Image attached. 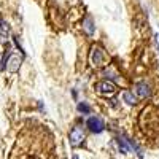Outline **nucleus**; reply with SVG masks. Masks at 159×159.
<instances>
[{"instance_id":"f257e3e1","label":"nucleus","mask_w":159,"mask_h":159,"mask_svg":"<svg viewBox=\"0 0 159 159\" xmlns=\"http://www.w3.org/2000/svg\"><path fill=\"white\" fill-rule=\"evenodd\" d=\"M83 142H84V130L80 126H75L70 130V145L72 147H80Z\"/></svg>"},{"instance_id":"f03ea898","label":"nucleus","mask_w":159,"mask_h":159,"mask_svg":"<svg viewBox=\"0 0 159 159\" xmlns=\"http://www.w3.org/2000/svg\"><path fill=\"white\" fill-rule=\"evenodd\" d=\"M96 89L102 96H111L116 92V84L111 83V81H100V83L96 84Z\"/></svg>"},{"instance_id":"7ed1b4c3","label":"nucleus","mask_w":159,"mask_h":159,"mask_svg":"<svg viewBox=\"0 0 159 159\" xmlns=\"http://www.w3.org/2000/svg\"><path fill=\"white\" fill-rule=\"evenodd\" d=\"M86 126H88V129H89L91 132H94V134H100V132H103V129H105V124H103V121H102L99 116L89 118L88 123H86Z\"/></svg>"},{"instance_id":"20e7f679","label":"nucleus","mask_w":159,"mask_h":159,"mask_svg":"<svg viewBox=\"0 0 159 159\" xmlns=\"http://www.w3.org/2000/svg\"><path fill=\"white\" fill-rule=\"evenodd\" d=\"M91 64L94 65V67H100V65H103V52L97 46H94L91 49Z\"/></svg>"},{"instance_id":"39448f33","label":"nucleus","mask_w":159,"mask_h":159,"mask_svg":"<svg viewBox=\"0 0 159 159\" xmlns=\"http://www.w3.org/2000/svg\"><path fill=\"white\" fill-rule=\"evenodd\" d=\"M134 89H135V94H137L139 97H142V99H145V97H150V96H151L150 84H148V83H145V81L135 83Z\"/></svg>"},{"instance_id":"423d86ee","label":"nucleus","mask_w":159,"mask_h":159,"mask_svg":"<svg viewBox=\"0 0 159 159\" xmlns=\"http://www.w3.org/2000/svg\"><path fill=\"white\" fill-rule=\"evenodd\" d=\"M83 29L88 32V35H92V34H94V24H92V19L88 16V18H84L83 19Z\"/></svg>"},{"instance_id":"0eeeda50","label":"nucleus","mask_w":159,"mask_h":159,"mask_svg":"<svg viewBox=\"0 0 159 159\" xmlns=\"http://www.w3.org/2000/svg\"><path fill=\"white\" fill-rule=\"evenodd\" d=\"M123 99H124V102H126L127 105H134V103L137 102L135 96L132 94L130 91H124V92H123Z\"/></svg>"},{"instance_id":"6e6552de","label":"nucleus","mask_w":159,"mask_h":159,"mask_svg":"<svg viewBox=\"0 0 159 159\" xmlns=\"http://www.w3.org/2000/svg\"><path fill=\"white\" fill-rule=\"evenodd\" d=\"M10 64H11V65H8V70H10V72H16V70L19 69V65H21V59H19V57H11Z\"/></svg>"},{"instance_id":"1a4fd4ad","label":"nucleus","mask_w":159,"mask_h":159,"mask_svg":"<svg viewBox=\"0 0 159 159\" xmlns=\"http://www.w3.org/2000/svg\"><path fill=\"white\" fill-rule=\"evenodd\" d=\"M76 108H78L80 113H84V115H89V113H91V107H89L86 102H80Z\"/></svg>"},{"instance_id":"9d476101","label":"nucleus","mask_w":159,"mask_h":159,"mask_svg":"<svg viewBox=\"0 0 159 159\" xmlns=\"http://www.w3.org/2000/svg\"><path fill=\"white\" fill-rule=\"evenodd\" d=\"M8 34H10V27H8V24H7L5 21L0 19V35L5 37V35H8Z\"/></svg>"},{"instance_id":"9b49d317","label":"nucleus","mask_w":159,"mask_h":159,"mask_svg":"<svg viewBox=\"0 0 159 159\" xmlns=\"http://www.w3.org/2000/svg\"><path fill=\"white\" fill-rule=\"evenodd\" d=\"M8 57H10V52L7 51V52H5V56L2 57V61H0V70H5V67H7V62H8Z\"/></svg>"},{"instance_id":"f8f14e48","label":"nucleus","mask_w":159,"mask_h":159,"mask_svg":"<svg viewBox=\"0 0 159 159\" xmlns=\"http://www.w3.org/2000/svg\"><path fill=\"white\" fill-rule=\"evenodd\" d=\"M156 42H157V48H159V34L156 35Z\"/></svg>"},{"instance_id":"ddd939ff","label":"nucleus","mask_w":159,"mask_h":159,"mask_svg":"<svg viewBox=\"0 0 159 159\" xmlns=\"http://www.w3.org/2000/svg\"><path fill=\"white\" fill-rule=\"evenodd\" d=\"M72 159H80V157H78L76 154H73V157H72Z\"/></svg>"}]
</instances>
